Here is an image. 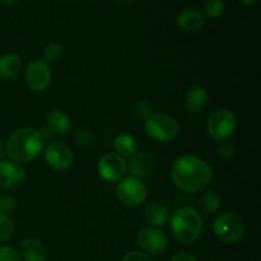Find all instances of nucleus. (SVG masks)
I'll use <instances>...</instances> for the list:
<instances>
[{"label": "nucleus", "mask_w": 261, "mask_h": 261, "mask_svg": "<svg viewBox=\"0 0 261 261\" xmlns=\"http://www.w3.org/2000/svg\"><path fill=\"white\" fill-rule=\"evenodd\" d=\"M171 177L177 189L185 193H196L211 182L213 170L201 158L185 154L173 162Z\"/></svg>", "instance_id": "f257e3e1"}, {"label": "nucleus", "mask_w": 261, "mask_h": 261, "mask_svg": "<svg viewBox=\"0 0 261 261\" xmlns=\"http://www.w3.org/2000/svg\"><path fill=\"white\" fill-rule=\"evenodd\" d=\"M7 155L17 163H27L37 158L45 148L42 133L33 127H22L7 140Z\"/></svg>", "instance_id": "f03ea898"}, {"label": "nucleus", "mask_w": 261, "mask_h": 261, "mask_svg": "<svg viewBox=\"0 0 261 261\" xmlns=\"http://www.w3.org/2000/svg\"><path fill=\"white\" fill-rule=\"evenodd\" d=\"M171 232L178 242L191 245L200 239L204 223L200 213L191 206H182L172 214L170 221Z\"/></svg>", "instance_id": "7ed1b4c3"}, {"label": "nucleus", "mask_w": 261, "mask_h": 261, "mask_svg": "<svg viewBox=\"0 0 261 261\" xmlns=\"http://www.w3.org/2000/svg\"><path fill=\"white\" fill-rule=\"evenodd\" d=\"M144 121L145 134L155 142H172L180 133V125L175 117L170 115L152 114Z\"/></svg>", "instance_id": "20e7f679"}, {"label": "nucleus", "mask_w": 261, "mask_h": 261, "mask_svg": "<svg viewBox=\"0 0 261 261\" xmlns=\"http://www.w3.org/2000/svg\"><path fill=\"white\" fill-rule=\"evenodd\" d=\"M213 231L221 241L226 244H239L245 237V224L237 214L226 212L214 219Z\"/></svg>", "instance_id": "39448f33"}, {"label": "nucleus", "mask_w": 261, "mask_h": 261, "mask_svg": "<svg viewBox=\"0 0 261 261\" xmlns=\"http://www.w3.org/2000/svg\"><path fill=\"white\" fill-rule=\"evenodd\" d=\"M237 126L236 115L228 109H218L211 114L206 121L208 134L217 142H226Z\"/></svg>", "instance_id": "423d86ee"}, {"label": "nucleus", "mask_w": 261, "mask_h": 261, "mask_svg": "<svg viewBox=\"0 0 261 261\" xmlns=\"http://www.w3.org/2000/svg\"><path fill=\"white\" fill-rule=\"evenodd\" d=\"M116 196L124 205L138 206L147 200V186L140 178L129 176L119 181L116 186Z\"/></svg>", "instance_id": "0eeeda50"}, {"label": "nucleus", "mask_w": 261, "mask_h": 261, "mask_svg": "<svg viewBox=\"0 0 261 261\" xmlns=\"http://www.w3.org/2000/svg\"><path fill=\"white\" fill-rule=\"evenodd\" d=\"M138 246L149 255H161L168 246V239L165 232L155 227H144L137 236Z\"/></svg>", "instance_id": "6e6552de"}, {"label": "nucleus", "mask_w": 261, "mask_h": 261, "mask_svg": "<svg viewBox=\"0 0 261 261\" xmlns=\"http://www.w3.org/2000/svg\"><path fill=\"white\" fill-rule=\"evenodd\" d=\"M25 84L33 92H42L50 86L51 70L47 63L41 59H35L28 64L24 73Z\"/></svg>", "instance_id": "1a4fd4ad"}, {"label": "nucleus", "mask_w": 261, "mask_h": 261, "mask_svg": "<svg viewBox=\"0 0 261 261\" xmlns=\"http://www.w3.org/2000/svg\"><path fill=\"white\" fill-rule=\"evenodd\" d=\"M43 158L54 170L64 171L71 167L74 162V154L70 148L63 142H51L43 148Z\"/></svg>", "instance_id": "9d476101"}, {"label": "nucleus", "mask_w": 261, "mask_h": 261, "mask_svg": "<svg viewBox=\"0 0 261 261\" xmlns=\"http://www.w3.org/2000/svg\"><path fill=\"white\" fill-rule=\"evenodd\" d=\"M98 175L109 182H116L120 181L127 172V163L122 157L116 153H107L97 165Z\"/></svg>", "instance_id": "9b49d317"}, {"label": "nucleus", "mask_w": 261, "mask_h": 261, "mask_svg": "<svg viewBox=\"0 0 261 261\" xmlns=\"http://www.w3.org/2000/svg\"><path fill=\"white\" fill-rule=\"evenodd\" d=\"M25 171L14 161H0V188L5 190L19 189L25 181Z\"/></svg>", "instance_id": "f8f14e48"}, {"label": "nucleus", "mask_w": 261, "mask_h": 261, "mask_svg": "<svg viewBox=\"0 0 261 261\" xmlns=\"http://www.w3.org/2000/svg\"><path fill=\"white\" fill-rule=\"evenodd\" d=\"M129 162V170L132 176L138 178H147L154 172L155 167H157V160L152 153L148 152H137L133 157H130Z\"/></svg>", "instance_id": "ddd939ff"}, {"label": "nucleus", "mask_w": 261, "mask_h": 261, "mask_svg": "<svg viewBox=\"0 0 261 261\" xmlns=\"http://www.w3.org/2000/svg\"><path fill=\"white\" fill-rule=\"evenodd\" d=\"M209 102V92L205 87L195 86L191 87L185 94L184 106L190 114H199L206 107Z\"/></svg>", "instance_id": "4468645a"}, {"label": "nucleus", "mask_w": 261, "mask_h": 261, "mask_svg": "<svg viewBox=\"0 0 261 261\" xmlns=\"http://www.w3.org/2000/svg\"><path fill=\"white\" fill-rule=\"evenodd\" d=\"M71 129L70 117L65 112L60 110H53L46 117V127L45 132L47 135H58V137H64L68 134Z\"/></svg>", "instance_id": "2eb2a0df"}, {"label": "nucleus", "mask_w": 261, "mask_h": 261, "mask_svg": "<svg viewBox=\"0 0 261 261\" xmlns=\"http://www.w3.org/2000/svg\"><path fill=\"white\" fill-rule=\"evenodd\" d=\"M19 255L24 261H46L47 250L38 239L28 237L20 244Z\"/></svg>", "instance_id": "dca6fc26"}, {"label": "nucleus", "mask_w": 261, "mask_h": 261, "mask_svg": "<svg viewBox=\"0 0 261 261\" xmlns=\"http://www.w3.org/2000/svg\"><path fill=\"white\" fill-rule=\"evenodd\" d=\"M177 25L182 31L194 33L200 31L205 24V17L196 9H185L177 15Z\"/></svg>", "instance_id": "f3484780"}, {"label": "nucleus", "mask_w": 261, "mask_h": 261, "mask_svg": "<svg viewBox=\"0 0 261 261\" xmlns=\"http://www.w3.org/2000/svg\"><path fill=\"white\" fill-rule=\"evenodd\" d=\"M143 219L149 227L160 228V227L166 226L170 221V212L167 206L161 203L150 204L143 212Z\"/></svg>", "instance_id": "a211bd4d"}, {"label": "nucleus", "mask_w": 261, "mask_h": 261, "mask_svg": "<svg viewBox=\"0 0 261 261\" xmlns=\"http://www.w3.org/2000/svg\"><path fill=\"white\" fill-rule=\"evenodd\" d=\"M23 68V61L19 55L14 53H7L0 56V78L5 81L14 79L19 75Z\"/></svg>", "instance_id": "6ab92c4d"}, {"label": "nucleus", "mask_w": 261, "mask_h": 261, "mask_svg": "<svg viewBox=\"0 0 261 261\" xmlns=\"http://www.w3.org/2000/svg\"><path fill=\"white\" fill-rule=\"evenodd\" d=\"M115 152L116 154H119L120 157H126L130 158L137 153L138 150V144L137 140L134 137L129 134H121L115 139L114 143Z\"/></svg>", "instance_id": "aec40b11"}, {"label": "nucleus", "mask_w": 261, "mask_h": 261, "mask_svg": "<svg viewBox=\"0 0 261 261\" xmlns=\"http://www.w3.org/2000/svg\"><path fill=\"white\" fill-rule=\"evenodd\" d=\"M200 208L208 216L216 214L218 209L221 208V198L218 194L213 190H208L200 196Z\"/></svg>", "instance_id": "412c9836"}, {"label": "nucleus", "mask_w": 261, "mask_h": 261, "mask_svg": "<svg viewBox=\"0 0 261 261\" xmlns=\"http://www.w3.org/2000/svg\"><path fill=\"white\" fill-rule=\"evenodd\" d=\"M224 9H226V5L222 0H208L204 4L203 15L206 18H211V19H216L223 14Z\"/></svg>", "instance_id": "4be33fe9"}, {"label": "nucleus", "mask_w": 261, "mask_h": 261, "mask_svg": "<svg viewBox=\"0 0 261 261\" xmlns=\"http://www.w3.org/2000/svg\"><path fill=\"white\" fill-rule=\"evenodd\" d=\"M14 233V223L8 214L0 212V241H7Z\"/></svg>", "instance_id": "5701e85b"}, {"label": "nucleus", "mask_w": 261, "mask_h": 261, "mask_svg": "<svg viewBox=\"0 0 261 261\" xmlns=\"http://www.w3.org/2000/svg\"><path fill=\"white\" fill-rule=\"evenodd\" d=\"M61 55H63V46L58 42H53L46 46L45 50H43L42 60L47 64L55 63L60 59Z\"/></svg>", "instance_id": "b1692460"}, {"label": "nucleus", "mask_w": 261, "mask_h": 261, "mask_svg": "<svg viewBox=\"0 0 261 261\" xmlns=\"http://www.w3.org/2000/svg\"><path fill=\"white\" fill-rule=\"evenodd\" d=\"M94 134L92 132L87 129H81L74 134V140H75L76 144L82 148H87L91 147L92 144L94 143Z\"/></svg>", "instance_id": "393cba45"}, {"label": "nucleus", "mask_w": 261, "mask_h": 261, "mask_svg": "<svg viewBox=\"0 0 261 261\" xmlns=\"http://www.w3.org/2000/svg\"><path fill=\"white\" fill-rule=\"evenodd\" d=\"M153 114L152 105L147 101H138L134 105V115L138 119L147 120Z\"/></svg>", "instance_id": "a878e982"}, {"label": "nucleus", "mask_w": 261, "mask_h": 261, "mask_svg": "<svg viewBox=\"0 0 261 261\" xmlns=\"http://www.w3.org/2000/svg\"><path fill=\"white\" fill-rule=\"evenodd\" d=\"M17 208V199L10 195L0 196V212L8 214L13 213Z\"/></svg>", "instance_id": "bb28decb"}, {"label": "nucleus", "mask_w": 261, "mask_h": 261, "mask_svg": "<svg viewBox=\"0 0 261 261\" xmlns=\"http://www.w3.org/2000/svg\"><path fill=\"white\" fill-rule=\"evenodd\" d=\"M0 261H22L19 252L10 246L0 247Z\"/></svg>", "instance_id": "cd10ccee"}, {"label": "nucleus", "mask_w": 261, "mask_h": 261, "mask_svg": "<svg viewBox=\"0 0 261 261\" xmlns=\"http://www.w3.org/2000/svg\"><path fill=\"white\" fill-rule=\"evenodd\" d=\"M121 261H154V260H153L149 255L145 254V252L130 251L122 257Z\"/></svg>", "instance_id": "c85d7f7f"}, {"label": "nucleus", "mask_w": 261, "mask_h": 261, "mask_svg": "<svg viewBox=\"0 0 261 261\" xmlns=\"http://www.w3.org/2000/svg\"><path fill=\"white\" fill-rule=\"evenodd\" d=\"M218 154L223 158H231L234 154V145L229 142H223L218 147Z\"/></svg>", "instance_id": "c756f323"}, {"label": "nucleus", "mask_w": 261, "mask_h": 261, "mask_svg": "<svg viewBox=\"0 0 261 261\" xmlns=\"http://www.w3.org/2000/svg\"><path fill=\"white\" fill-rule=\"evenodd\" d=\"M170 261H196V259L190 252H178V254L173 255Z\"/></svg>", "instance_id": "7c9ffc66"}, {"label": "nucleus", "mask_w": 261, "mask_h": 261, "mask_svg": "<svg viewBox=\"0 0 261 261\" xmlns=\"http://www.w3.org/2000/svg\"><path fill=\"white\" fill-rule=\"evenodd\" d=\"M5 155H7V144L3 140H0V161L4 160Z\"/></svg>", "instance_id": "2f4dec72"}, {"label": "nucleus", "mask_w": 261, "mask_h": 261, "mask_svg": "<svg viewBox=\"0 0 261 261\" xmlns=\"http://www.w3.org/2000/svg\"><path fill=\"white\" fill-rule=\"evenodd\" d=\"M242 5H246V7H251V5L256 4L257 0H239Z\"/></svg>", "instance_id": "473e14b6"}, {"label": "nucleus", "mask_w": 261, "mask_h": 261, "mask_svg": "<svg viewBox=\"0 0 261 261\" xmlns=\"http://www.w3.org/2000/svg\"><path fill=\"white\" fill-rule=\"evenodd\" d=\"M115 2H117V3H119V4L127 5V4H133V3L137 2V0H115Z\"/></svg>", "instance_id": "72a5a7b5"}, {"label": "nucleus", "mask_w": 261, "mask_h": 261, "mask_svg": "<svg viewBox=\"0 0 261 261\" xmlns=\"http://www.w3.org/2000/svg\"><path fill=\"white\" fill-rule=\"evenodd\" d=\"M4 2L7 3V4H9V5H15V4H18L20 0H4Z\"/></svg>", "instance_id": "f704fd0d"}]
</instances>
